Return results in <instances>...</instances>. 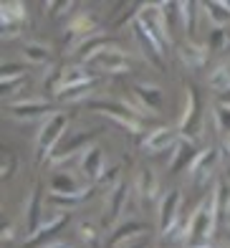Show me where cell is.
<instances>
[{"label":"cell","mask_w":230,"mask_h":248,"mask_svg":"<svg viewBox=\"0 0 230 248\" xmlns=\"http://www.w3.org/2000/svg\"><path fill=\"white\" fill-rule=\"evenodd\" d=\"M51 193L53 195H68V198H89V185L78 183L71 172H53L51 177Z\"/></svg>","instance_id":"obj_13"},{"label":"cell","mask_w":230,"mask_h":248,"mask_svg":"<svg viewBox=\"0 0 230 248\" xmlns=\"http://www.w3.org/2000/svg\"><path fill=\"white\" fill-rule=\"evenodd\" d=\"M177 129L175 127H154L152 132L144 137L142 142V150L149 152V155H157V152H165V150H172L177 144Z\"/></svg>","instance_id":"obj_11"},{"label":"cell","mask_w":230,"mask_h":248,"mask_svg":"<svg viewBox=\"0 0 230 248\" xmlns=\"http://www.w3.org/2000/svg\"><path fill=\"white\" fill-rule=\"evenodd\" d=\"M18 33H20L18 26H8V28H3V38H15Z\"/></svg>","instance_id":"obj_38"},{"label":"cell","mask_w":230,"mask_h":248,"mask_svg":"<svg viewBox=\"0 0 230 248\" xmlns=\"http://www.w3.org/2000/svg\"><path fill=\"white\" fill-rule=\"evenodd\" d=\"M147 228L142 223H122L117 225V231L111 233V238H109V248H114L117 243H122L124 238H134V235H142Z\"/></svg>","instance_id":"obj_28"},{"label":"cell","mask_w":230,"mask_h":248,"mask_svg":"<svg viewBox=\"0 0 230 248\" xmlns=\"http://www.w3.org/2000/svg\"><path fill=\"white\" fill-rule=\"evenodd\" d=\"M200 10L208 16L213 28H225L230 20V3H217V0H210V3H202Z\"/></svg>","instance_id":"obj_23"},{"label":"cell","mask_w":230,"mask_h":248,"mask_svg":"<svg viewBox=\"0 0 230 248\" xmlns=\"http://www.w3.org/2000/svg\"><path fill=\"white\" fill-rule=\"evenodd\" d=\"M96 183H99L101 187H107L109 193H111V190L122 183V170H119V167H107V170L101 172V177L96 180Z\"/></svg>","instance_id":"obj_33"},{"label":"cell","mask_w":230,"mask_h":248,"mask_svg":"<svg viewBox=\"0 0 230 248\" xmlns=\"http://www.w3.org/2000/svg\"><path fill=\"white\" fill-rule=\"evenodd\" d=\"M228 223H230V218H228Z\"/></svg>","instance_id":"obj_46"},{"label":"cell","mask_w":230,"mask_h":248,"mask_svg":"<svg viewBox=\"0 0 230 248\" xmlns=\"http://www.w3.org/2000/svg\"><path fill=\"white\" fill-rule=\"evenodd\" d=\"M223 152H225V157L230 160V134H225V137H223Z\"/></svg>","instance_id":"obj_40"},{"label":"cell","mask_w":230,"mask_h":248,"mask_svg":"<svg viewBox=\"0 0 230 248\" xmlns=\"http://www.w3.org/2000/svg\"><path fill=\"white\" fill-rule=\"evenodd\" d=\"M213 117H215V127L230 134V104H225V101H217V104L213 107Z\"/></svg>","instance_id":"obj_31"},{"label":"cell","mask_w":230,"mask_h":248,"mask_svg":"<svg viewBox=\"0 0 230 248\" xmlns=\"http://www.w3.org/2000/svg\"><path fill=\"white\" fill-rule=\"evenodd\" d=\"M200 127V96L195 92V86H185V111L180 117V129L185 132L187 140H195Z\"/></svg>","instance_id":"obj_10"},{"label":"cell","mask_w":230,"mask_h":248,"mask_svg":"<svg viewBox=\"0 0 230 248\" xmlns=\"http://www.w3.org/2000/svg\"><path fill=\"white\" fill-rule=\"evenodd\" d=\"M96 134H99L96 129H94V132H76V134H71L68 140L59 142V147L53 150V155L48 157V162H51V165H61V162H66V160H71L78 150L91 147V140H94Z\"/></svg>","instance_id":"obj_9"},{"label":"cell","mask_w":230,"mask_h":248,"mask_svg":"<svg viewBox=\"0 0 230 248\" xmlns=\"http://www.w3.org/2000/svg\"><path fill=\"white\" fill-rule=\"evenodd\" d=\"M134 23H139L162 48L172 43V31H169V26H167V18H165V13H162V8H159V3H157V5H142L139 13H137V18H134ZM165 51H167V48H165Z\"/></svg>","instance_id":"obj_3"},{"label":"cell","mask_w":230,"mask_h":248,"mask_svg":"<svg viewBox=\"0 0 230 248\" xmlns=\"http://www.w3.org/2000/svg\"><path fill=\"white\" fill-rule=\"evenodd\" d=\"M43 190L36 185L33 187V193L28 195L26 200V233H28V238L31 235H36V231L41 228V223H43Z\"/></svg>","instance_id":"obj_17"},{"label":"cell","mask_w":230,"mask_h":248,"mask_svg":"<svg viewBox=\"0 0 230 248\" xmlns=\"http://www.w3.org/2000/svg\"><path fill=\"white\" fill-rule=\"evenodd\" d=\"M198 150H195V144H192V140H187V137H180L177 140V144L172 147V157H169V172H182L187 167H192V162L198 160Z\"/></svg>","instance_id":"obj_16"},{"label":"cell","mask_w":230,"mask_h":248,"mask_svg":"<svg viewBox=\"0 0 230 248\" xmlns=\"http://www.w3.org/2000/svg\"><path fill=\"white\" fill-rule=\"evenodd\" d=\"M223 101H225V104H230V92L225 94V99H223Z\"/></svg>","instance_id":"obj_42"},{"label":"cell","mask_w":230,"mask_h":248,"mask_svg":"<svg viewBox=\"0 0 230 248\" xmlns=\"http://www.w3.org/2000/svg\"><path fill=\"white\" fill-rule=\"evenodd\" d=\"M46 248H76L71 243H51V246H46Z\"/></svg>","instance_id":"obj_41"},{"label":"cell","mask_w":230,"mask_h":248,"mask_svg":"<svg viewBox=\"0 0 230 248\" xmlns=\"http://www.w3.org/2000/svg\"><path fill=\"white\" fill-rule=\"evenodd\" d=\"M89 109L101 111V114L111 117L114 122L119 124V127L129 129L132 134H137V132L142 129V117H137L129 107L122 104V101H89Z\"/></svg>","instance_id":"obj_4"},{"label":"cell","mask_w":230,"mask_h":248,"mask_svg":"<svg viewBox=\"0 0 230 248\" xmlns=\"http://www.w3.org/2000/svg\"><path fill=\"white\" fill-rule=\"evenodd\" d=\"M177 56H180V61L187 66V69H200V66L208 63V46H200V43H182V46L177 48Z\"/></svg>","instance_id":"obj_20"},{"label":"cell","mask_w":230,"mask_h":248,"mask_svg":"<svg viewBox=\"0 0 230 248\" xmlns=\"http://www.w3.org/2000/svg\"><path fill=\"white\" fill-rule=\"evenodd\" d=\"M228 243H230V228H228Z\"/></svg>","instance_id":"obj_45"},{"label":"cell","mask_w":230,"mask_h":248,"mask_svg":"<svg viewBox=\"0 0 230 248\" xmlns=\"http://www.w3.org/2000/svg\"><path fill=\"white\" fill-rule=\"evenodd\" d=\"M213 202H215V216H217V225L228 223L230 218V180H220L213 190Z\"/></svg>","instance_id":"obj_21"},{"label":"cell","mask_w":230,"mask_h":248,"mask_svg":"<svg viewBox=\"0 0 230 248\" xmlns=\"http://www.w3.org/2000/svg\"><path fill=\"white\" fill-rule=\"evenodd\" d=\"M180 202H182L180 190H167V193L159 198L157 225H159V235H162V238L172 231V225L180 220Z\"/></svg>","instance_id":"obj_8"},{"label":"cell","mask_w":230,"mask_h":248,"mask_svg":"<svg viewBox=\"0 0 230 248\" xmlns=\"http://www.w3.org/2000/svg\"><path fill=\"white\" fill-rule=\"evenodd\" d=\"M217 228V216H215V202H213V195L208 200H202L198 210H195V216L190 218L187 223V233H185V241L187 246H208L213 233Z\"/></svg>","instance_id":"obj_1"},{"label":"cell","mask_w":230,"mask_h":248,"mask_svg":"<svg viewBox=\"0 0 230 248\" xmlns=\"http://www.w3.org/2000/svg\"><path fill=\"white\" fill-rule=\"evenodd\" d=\"M208 86L217 94H228L230 92V66L223 63V66H217V69H213L210 76H208Z\"/></svg>","instance_id":"obj_26"},{"label":"cell","mask_w":230,"mask_h":248,"mask_svg":"<svg viewBox=\"0 0 230 248\" xmlns=\"http://www.w3.org/2000/svg\"><path fill=\"white\" fill-rule=\"evenodd\" d=\"M217 162H220V150H215V147L202 150L198 155V160L192 162V167L187 170L190 183L195 187H205V185H208V180L213 177V172L217 170Z\"/></svg>","instance_id":"obj_5"},{"label":"cell","mask_w":230,"mask_h":248,"mask_svg":"<svg viewBox=\"0 0 230 248\" xmlns=\"http://www.w3.org/2000/svg\"><path fill=\"white\" fill-rule=\"evenodd\" d=\"M86 66H94L101 74H126L129 71V59H126V53L119 51L117 46H104Z\"/></svg>","instance_id":"obj_6"},{"label":"cell","mask_w":230,"mask_h":248,"mask_svg":"<svg viewBox=\"0 0 230 248\" xmlns=\"http://www.w3.org/2000/svg\"><path fill=\"white\" fill-rule=\"evenodd\" d=\"M0 18H3V28L20 26L23 20H28V10L23 3H18V0H10V3L0 5Z\"/></svg>","instance_id":"obj_25"},{"label":"cell","mask_w":230,"mask_h":248,"mask_svg":"<svg viewBox=\"0 0 230 248\" xmlns=\"http://www.w3.org/2000/svg\"><path fill=\"white\" fill-rule=\"evenodd\" d=\"M68 220H71V213H56V216H51V218H43L36 235H31V238L26 241V248H46V246H51V241L61 233V228H66Z\"/></svg>","instance_id":"obj_7"},{"label":"cell","mask_w":230,"mask_h":248,"mask_svg":"<svg viewBox=\"0 0 230 248\" xmlns=\"http://www.w3.org/2000/svg\"><path fill=\"white\" fill-rule=\"evenodd\" d=\"M48 200L53 202V205H59L61 210H74L76 205H81V202L86 200V198H68V195H53V193H48Z\"/></svg>","instance_id":"obj_34"},{"label":"cell","mask_w":230,"mask_h":248,"mask_svg":"<svg viewBox=\"0 0 230 248\" xmlns=\"http://www.w3.org/2000/svg\"><path fill=\"white\" fill-rule=\"evenodd\" d=\"M228 43H230V36H228L225 28H213L210 31V36H208V51H223V48H228Z\"/></svg>","instance_id":"obj_32"},{"label":"cell","mask_w":230,"mask_h":248,"mask_svg":"<svg viewBox=\"0 0 230 248\" xmlns=\"http://www.w3.org/2000/svg\"><path fill=\"white\" fill-rule=\"evenodd\" d=\"M13 235H15L13 225H5V228H3V235H0V238H3V243H8V241H13Z\"/></svg>","instance_id":"obj_39"},{"label":"cell","mask_w":230,"mask_h":248,"mask_svg":"<svg viewBox=\"0 0 230 248\" xmlns=\"http://www.w3.org/2000/svg\"><path fill=\"white\" fill-rule=\"evenodd\" d=\"M78 235H81V241L86 246H96V241H99V231L91 220H84L81 225H78Z\"/></svg>","instance_id":"obj_35"},{"label":"cell","mask_w":230,"mask_h":248,"mask_svg":"<svg viewBox=\"0 0 230 248\" xmlns=\"http://www.w3.org/2000/svg\"><path fill=\"white\" fill-rule=\"evenodd\" d=\"M23 56H26V61L33 63V66H46L51 61V51H48V46H43V43H26V46H23Z\"/></svg>","instance_id":"obj_27"},{"label":"cell","mask_w":230,"mask_h":248,"mask_svg":"<svg viewBox=\"0 0 230 248\" xmlns=\"http://www.w3.org/2000/svg\"><path fill=\"white\" fill-rule=\"evenodd\" d=\"M53 111L48 107V101L43 99H26V101H13L10 104V117H15L20 122H31L38 117H51Z\"/></svg>","instance_id":"obj_14"},{"label":"cell","mask_w":230,"mask_h":248,"mask_svg":"<svg viewBox=\"0 0 230 248\" xmlns=\"http://www.w3.org/2000/svg\"><path fill=\"white\" fill-rule=\"evenodd\" d=\"M126 195H129V185H126L124 180H122V183L114 187L111 193H109V198H107V210H109V213H107V218H104L107 223H114V220L119 218V213L124 210Z\"/></svg>","instance_id":"obj_22"},{"label":"cell","mask_w":230,"mask_h":248,"mask_svg":"<svg viewBox=\"0 0 230 248\" xmlns=\"http://www.w3.org/2000/svg\"><path fill=\"white\" fill-rule=\"evenodd\" d=\"M104 170L107 167H104V152H101V147H96V144L86 147L81 152V175L86 177V183H96Z\"/></svg>","instance_id":"obj_18"},{"label":"cell","mask_w":230,"mask_h":248,"mask_svg":"<svg viewBox=\"0 0 230 248\" xmlns=\"http://www.w3.org/2000/svg\"><path fill=\"white\" fill-rule=\"evenodd\" d=\"M190 248V246H187ZM192 248H210V246H192Z\"/></svg>","instance_id":"obj_43"},{"label":"cell","mask_w":230,"mask_h":248,"mask_svg":"<svg viewBox=\"0 0 230 248\" xmlns=\"http://www.w3.org/2000/svg\"><path fill=\"white\" fill-rule=\"evenodd\" d=\"M26 66H18V63H3V81H10V78H23L26 76Z\"/></svg>","instance_id":"obj_37"},{"label":"cell","mask_w":230,"mask_h":248,"mask_svg":"<svg viewBox=\"0 0 230 248\" xmlns=\"http://www.w3.org/2000/svg\"><path fill=\"white\" fill-rule=\"evenodd\" d=\"M96 76L94 71H89L86 63H76V66H66L61 69V78H59V86L56 92H63V89H74V86H86V84H94ZM53 92V94H56Z\"/></svg>","instance_id":"obj_15"},{"label":"cell","mask_w":230,"mask_h":248,"mask_svg":"<svg viewBox=\"0 0 230 248\" xmlns=\"http://www.w3.org/2000/svg\"><path fill=\"white\" fill-rule=\"evenodd\" d=\"M132 248H147V243H142V246H132Z\"/></svg>","instance_id":"obj_44"},{"label":"cell","mask_w":230,"mask_h":248,"mask_svg":"<svg viewBox=\"0 0 230 248\" xmlns=\"http://www.w3.org/2000/svg\"><path fill=\"white\" fill-rule=\"evenodd\" d=\"M198 3H177V16H180V20H182V26H185V31H195V13H198Z\"/></svg>","instance_id":"obj_30"},{"label":"cell","mask_w":230,"mask_h":248,"mask_svg":"<svg viewBox=\"0 0 230 248\" xmlns=\"http://www.w3.org/2000/svg\"><path fill=\"white\" fill-rule=\"evenodd\" d=\"M15 167H18V160H15V155L13 152H3V160H0V177L8 180L10 175L15 172Z\"/></svg>","instance_id":"obj_36"},{"label":"cell","mask_w":230,"mask_h":248,"mask_svg":"<svg viewBox=\"0 0 230 248\" xmlns=\"http://www.w3.org/2000/svg\"><path fill=\"white\" fill-rule=\"evenodd\" d=\"M68 129V117L63 111H53L51 117H46L41 124V129L36 134V162H43L53 155V150L59 147V142L63 140V132Z\"/></svg>","instance_id":"obj_2"},{"label":"cell","mask_w":230,"mask_h":248,"mask_svg":"<svg viewBox=\"0 0 230 248\" xmlns=\"http://www.w3.org/2000/svg\"><path fill=\"white\" fill-rule=\"evenodd\" d=\"M91 92H94V84L74 86V89H63V92H56V99H59V101H84Z\"/></svg>","instance_id":"obj_29"},{"label":"cell","mask_w":230,"mask_h":248,"mask_svg":"<svg viewBox=\"0 0 230 248\" xmlns=\"http://www.w3.org/2000/svg\"><path fill=\"white\" fill-rule=\"evenodd\" d=\"M132 94L134 99L139 101V104L144 109H152V111H159L162 109V89H159L157 84H147V81H137L132 86Z\"/></svg>","instance_id":"obj_19"},{"label":"cell","mask_w":230,"mask_h":248,"mask_svg":"<svg viewBox=\"0 0 230 248\" xmlns=\"http://www.w3.org/2000/svg\"><path fill=\"white\" fill-rule=\"evenodd\" d=\"M157 190H159V183H157V175L152 167H142L139 177H137V193H139V198L144 202L154 200L157 198Z\"/></svg>","instance_id":"obj_24"},{"label":"cell","mask_w":230,"mask_h":248,"mask_svg":"<svg viewBox=\"0 0 230 248\" xmlns=\"http://www.w3.org/2000/svg\"><path fill=\"white\" fill-rule=\"evenodd\" d=\"M134 38H137V43H139V48H142V53H144V59L154 66V69H159V71H165V48L159 46V43L149 36V33L139 26V23H134Z\"/></svg>","instance_id":"obj_12"}]
</instances>
